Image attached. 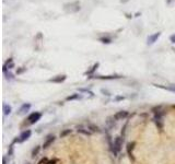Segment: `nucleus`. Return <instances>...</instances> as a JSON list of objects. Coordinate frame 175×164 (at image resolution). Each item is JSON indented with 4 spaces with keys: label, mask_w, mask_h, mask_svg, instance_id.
<instances>
[{
    "label": "nucleus",
    "mask_w": 175,
    "mask_h": 164,
    "mask_svg": "<svg viewBox=\"0 0 175 164\" xmlns=\"http://www.w3.org/2000/svg\"><path fill=\"white\" fill-rule=\"evenodd\" d=\"M41 118H42V114H41V113H38V112H34V113H32V114L28 117L29 124H30V125H33V124L37 123V121L40 120Z\"/></svg>",
    "instance_id": "nucleus-1"
},
{
    "label": "nucleus",
    "mask_w": 175,
    "mask_h": 164,
    "mask_svg": "<svg viewBox=\"0 0 175 164\" xmlns=\"http://www.w3.org/2000/svg\"><path fill=\"white\" fill-rule=\"evenodd\" d=\"M31 135H32V131L30 130V129H28V130H24L21 135L18 137V139L16 140V141H19V142H23V141H25V140H28L30 137H31Z\"/></svg>",
    "instance_id": "nucleus-2"
},
{
    "label": "nucleus",
    "mask_w": 175,
    "mask_h": 164,
    "mask_svg": "<svg viewBox=\"0 0 175 164\" xmlns=\"http://www.w3.org/2000/svg\"><path fill=\"white\" fill-rule=\"evenodd\" d=\"M122 147H123V139L120 137H116V139L114 140V152L115 153L119 152Z\"/></svg>",
    "instance_id": "nucleus-3"
},
{
    "label": "nucleus",
    "mask_w": 175,
    "mask_h": 164,
    "mask_svg": "<svg viewBox=\"0 0 175 164\" xmlns=\"http://www.w3.org/2000/svg\"><path fill=\"white\" fill-rule=\"evenodd\" d=\"M127 116H128V112L120 111V112L116 113V114L114 115V119H116V120H123V119H125Z\"/></svg>",
    "instance_id": "nucleus-4"
},
{
    "label": "nucleus",
    "mask_w": 175,
    "mask_h": 164,
    "mask_svg": "<svg viewBox=\"0 0 175 164\" xmlns=\"http://www.w3.org/2000/svg\"><path fill=\"white\" fill-rule=\"evenodd\" d=\"M55 141V136H48L47 139L44 141L43 143V148L44 149H47L48 147H50V145L53 144V142Z\"/></svg>",
    "instance_id": "nucleus-5"
},
{
    "label": "nucleus",
    "mask_w": 175,
    "mask_h": 164,
    "mask_svg": "<svg viewBox=\"0 0 175 164\" xmlns=\"http://www.w3.org/2000/svg\"><path fill=\"white\" fill-rule=\"evenodd\" d=\"M66 79H67V76L62 74V76H57V77H55V78L49 79V82H54V83H61V82H64Z\"/></svg>",
    "instance_id": "nucleus-6"
},
{
    "label": "nucleus",
    "mask_w": 175,
    "mask_h": 164,
    "mask_svg": "<svg viewBox=\"0 0 175 164\" xmlns=\"http://www.w3.org/2000/svg\"><path fill=\"white\" fill-rule=\"evenodd\" d=\"M160 35H161V33L158 32V33H155V34H153V35H150L149 37H148V44H153V43H155L156 40L160 37Z\"/></svg>",
    "instance_id": "nucleus-7"
},
{
    "label": "nucleus",
    "mask_w": 175,
    "mask_h": 164,
    "mask_svg": "<svg viewBox=\"0 0 175 164\" xmlns=\"http://www.w3.org/2000/svg\"><path fill=\"white\" fill-rule=\"evenodd\" d=\"M30 108H31V104H23L19 109V114H25V113L29 112Z\"/></svg>",
    "instance_id": "nucleus-8"
},
{
    "label": "nucleus",
    "mask_w": 175,
    "mask_h": 164,
    "mask_svg": "<svg viewBox=\"0 0 175 164\" xmlns=\"http://www.w3.org/2000/svg\"><path fill=\"white\" fill-rule=\"evenodd\" d=\"M11 111H12V108H11L10 105H8V104H4V114L5 115H10Z\"/></svg>",
    "instance_id": "nucleus-9"
},
{
    "label": "nucleus",
    "mask_w": 175,
    "mask_h": 164,
    "mask_svg": "<svg viewBox=\"0 0 175 164\" xmlns=\"http://www.w3.org/2000/svg\"><path fill=\"white\" fill-rule=\"evenodd\" d=\"M82 96L81 95H79V94H73V95H70V96H67V98L66 100L67 101H73V100H79V98H81Z\"/></svg>",
    "instance_id": "nucleus-10"
},
{
    "label": "nucleus",
    "mask_w": 175,
    "mask_h": 164,
    "mask_svg": "<svg viewBox=\"0 0 175 164\" xmlns=\"http://www.w3.org/2000/svg\"><path fill=\"white\" fill-rule=\"evenodd\" d=\"M40 151H41V147H40V145L35 147L34 149H33V151H32V156H33V157H35L38 153H40Z\"/></svg>",
    "instance_id": "nucleus-11"
},
{
    "label": "nucleus",
    "mask_w": 175,
    "mask_h": 164,
    "mask_svg": "<svg viewBox=\"0 0 175 164\" xmlns=\"http://www.w3.org/2000/svg\"><path fill=\"white\" fill-rule=\"evenodd\" d=\"M100 79H106V80H112V79H118L120 76H106V77H99Z\"/></svg>",
    "instance_id": "nucleus-12"
},
{
    "label": "nucleus",
    "mask_w": 175,
    "mask_h": 164,
    "mask_svg": "<svg viewBox=\"0 0 175 164\" xmlns=\"http://www.w3.org/2000/svg\"><path fill=\"white\" fill-rule=\"evenodd\" d=\"M155 86H158V88H162V89H164V90H168L171 92H175V86H161V85H155Z\"/></svg>",
    "instance_id": "nucleus-13"
},
{
    "label": "nucleus",
    "mask_w": 175,
    "mask_h": 164,
    "mask_svg": "<svg viewBox=\"0 0 175 164\" xmlns=\"http://www.w3.org/2000/svg\"><path fill=\"white\" fill-rule=\"evenodd\" d=\"M69 133H71V129H66V130H64L62 132H60V138H64V137L69 135Z\"/></svg>",
    "instance_id": "nucleus-14"
},
{
    "label": "nucleus",
    "mask_w": 175,
    "mask_h": 164,
    "mask_svg": "<svg viewBox=\"0 0 175 164\" xmlns=\"http://www.w3.org/2000/svg\"><path fill=\"white\" fill-rule=\"evenodd\" d=\"M98 67H99V64H95L94 66H93V68H92L91 70H90V71H88L86 74H91V73H93V72H94V71H95L96 69H98Z\"/></svg>",
    "instance_id": "nucleus-15"
},
{
    "label": "nucleus",
    "mask_w": 175,
    "mask_h": 164,
    "mask_svg": "<svg viewBox=\"0 0 175 164\" xmlns=\"http://www.w3.org/2000/svg\"><path fill=\"white\" fill-rule=\"evenodd\" d=\"M78 132H82V133H84V135H90V131H88V130H84V129H82V128H78Z\"/></svg>",
    "instance_id": "nucleus-16"
},
{
    "label": "nucleus",
    "mask_w": 175,
    "mask_h": 164,
    "mask_svg": "<svg viewBox=\"0 0 175 164\" xmlns=\"http://www.w3.org/2000/svg\"><path fill=\"white\" fill-rule=\"evenodd\" d=\"M48 162H49V161H48L47 157H44V159H42L40 162H38V164H48Z\"/></svg>",
    "instance_id": "nucleus-17"
},
{
    "label": "nucleus",
    "mask_w": 175,
    "mask_h": 164,
    "mask_svg": "<svg viewBox=\"0 0 175 164\" xmlns=\"http://www.w3.org/2000/svg\"><path fill=\"white\" fill-rule=\"evenodd\" d=\"M12 154H13V147H12V145H10V150L8 151V155H9V156H12Z\"/></svg>",
    "instance_id": "nucleus-18"
},
{
    "label": "nucleus",
    "mask_w": 175,
    "mask_h": 164,
    "mask_svg": "<svg viewBox=\"0 0 175 164\" xmlns=\"http://www.w3.org/2000/svg\"><path fill=\"white\" fill-rule=\"evenodd\" d=\"M101 41L103 42V43H106V44L111 43V40H110V38H101Z\"/></svg>",
    "instance_id": "nucleus-19"
},
{
    "label": "nucleus",
    "mask_w": 175,
    "mask_h": 164,
    "mask_svg": "<svg viewBox=\"0 0 175 164\" xmlns=\"http://www.w3.org/2000/svg\"><path fill=\"white\" fill-rule=\"evenodd\" d=\"M24 71H25V68H23V69H20V70H18V71H17V73H18V74H20V73H23Z\"/></svg>",
    "instance_id": "nucleus-20"
},
{
    "label": "nucleus",
    "mask_w": 175,
    "mask_h": 164,
    "mask_svg": "<svg viewBox=\"0 0 175 164\" xmlns=\"http://www.w3.org/2000/svg\"><path fill=\"white\" fill-rule=\"evenodd\" d=\"M170 40H171L172 43H175V34H174V35H172V36L170 37Z\"/></svg>",
    "instance_id": "nucleus-21"
},
{
    "label": "nucleus",
    "mask_w": 175,
    "mask_h": 164,
    "mask_svg": "<svg viewBox=\"0 0 175 164\" xmlns=\"http://www.w3.org/2000/svg\"><path fill=\"white\" fill-rule=\"evenodd\" d=\"M57 162V160H54V161H49V162H48V164H55Z\"/></svg>",
    "instance_id": "nucleus-22"
},
{
    "label": "nucleus",
    "mask_w": 175,
    "mask_h": 164,
    "mask_svg": "<svg viewBox=\"0 0 175 164\" xmlns=\"http://www.w3.org/2000/svg\"><path fill=\"white\" fill-rule=\"evenodd\" d=\"M124 98H125L124 96H118V97L116 98V101H120V100H124Z\"/></svg>",
    "instance_id": "nucleus-23"
},
{
    "label": "nucleus",
    "mask_w": 175,
    "mask_h": 164,
    "mask_svg": "<svg viewBox=\"0 0 175 164\" xmlns=\"http://www.w3.org/2000/svg\"><path fill=\"white\" fill-rule=\"evenodd\" d=\"M4 164H6V157H4Z\"/></svg>",
    "instance_id": "nucleus-24"
},
{
    "label": "nucleus",
    "mask_w": 175,
    "mask_h": 164,
    "mask_svg": "<svg viewBox=\"0 0 175 164\" xmlns=\"http://www.w3.org/2000/svg\"><path fill=\"white\" fill-rule=\"evenodd\" d=\"M26 164H29V163H26Z\"/></svg>",
    "instance_id": "nucleus-25"
},
{
    "label": "nucleus",
    "mask_w": 175,
    "mask_h": 164,
    "mask_svg": "<svg viewBox=\"0 0 175 164\" xmlns=\"http://www.w3.org/2000/svg\"><path fill=\"white\" fill-rule=\"evenodd\" d=\"M174 107H175V106H174Z\"/></svg>",
    "instance_id": "nucleus-26"
}]
</instances>
